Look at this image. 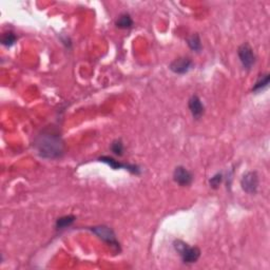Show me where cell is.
<instances>
[{
	"label": "cell",
	"instance_id": "cell-1",
	"mask_svg": "<svg viewBox=\"0 0 270 270\" xmlns=\"http://www.w3.org/2000/svg\"><path fill=\"white\" fill-rule=\"evenodd\" d=\"M34 146L38 154L44 158L61 157L65 151V145L58 133L52 130L43 131L35 139Z\"/></svg>",
	"mask_w": 270,
	"mask_h": 270
},
{
	"label": "cell",
	"instance_id": "cell-2",
	"mask_svg": "<svg viewBox=\"0 0 270 270\" xmlns=\"http://www.w3.org/2000/svg\"><path fill=\"white\" fill-rule=\"evenodd\" d=\"M175 251L181 255L182 261L185 264H193L201 256V250L197 247L189 246L187 243L181 240H175L173 243Z\"/></svg>",
	"mask_w": 270,
	"mask_h": 270
},
{
	"label": "cell",
	"instance_id": "cell-3",
	"mask_svg": "<svg viewBox=\"0 0 270 270\" xmlns=\"http://www.w3.org/2000/svg\"><path fill=\"white\" fill-rule=\"evenodd\" d=\"M90 230H91L95 235H97L101 241H104L108 245L112 246L116 251H120V246L116 239V235H115L114 231L110 227L105 226V225H100V226L91 227Z\"/></svg>",
	"mask_w": 270,
	"mask_h": 270
},
{
	"label": "cell",
	"instance_id": "cell-4",
	"mask_svg": "<svg viewBox=\"0 0 270 270\" xmlns=\"http://www.w3.org/2000/svg\"><path fill=\"white\" fill-rule=\"evenodd\" d=\"M242 189L248 194H255L259 188V175L255 171H248L241 179Z\"/></svg>",
	"mask_w": 270,
	"mask_h": 270
},
{
	"label": "cell",
	"instance_id": "cell-5",
	"mask_svg": "<svg viewBox=\"0 0 270 270\" xmlns=\"http://www.w3.org/2000/svg\"><path fill=\"white\" fill-rule=\"evenodd\" d=\"M237 55H239L240 61L244 69L250 70L255 63V54L252 48L249 43H243L237 50Z\"/></svg>",
	"mask_w": 270,
	"mask_h": 270
},
{
	"label": "cell",
	"instance_id": "cell-6",
	"mask_svg": "<svg viewBox=\"0 0 270 270\" xmlns=\"http://www.w3.org/2000/svg\"><path fill=\"white\" fill-rule=\"evenodd\" d=\"M98 160H99V162H101V163L107 164L108 166H110L111 168L114 169V170L125 169V170H128L129 172H131L132 174H135V175H138L139 173H140V169H139V167H138V166L119 163L118 160H115V159L112 158V157H109V156H101V157L98 158Z\"/></svg>",
	"mask_w": 270,
	"mask_h": 270
},
{
	"label": "cell",
	"instance_id": "cell-7",
	"mask_svg": "<svg viewBox=\"0 0 270 270\" xmlns=\"http://www.w3.org/2000/svg\"><path fill=\"white\" fill-rule=\"evenodd\" d=\"M173 179L179 186L186 187V186H189L192 181H193V176H192L191 172L186 169L185 167L178 166L174 169V172H173Z\"/></svg>",
	"mask_w": 270,
	"mask_h": 270
},
{
	"label": "cell",
	"instance_id": "cell-8",
	"mask_svg": "<svg viewBox=\"0 0 270 270\" xmlns=\"http://www.w3.org/2000/svg\"><path fill=\"white\" fill-rule=\"evenodd\" d=\"M192 66H193V63H192V61L189 58L179 57V58L174 59L170 63L169 68L172 72L175 74H186L192 69Z\"/></svg>",
	"mask_w": 270,
	"mask_h": 270
},
{
	"label": "cell",
	"instance_id": "cell-9",
	"mask_svg": "<svg viewBox=\"0 0 270 270\" xmlns=\"http://www.w3.org/2000/svg\"><path fill=\"white\" fill-rule=\"evenodd\" d=\"M188 107L189 110L195 119H200L205 112V107L203 105V102L201 98L198 97L197 95L191 96L189 101H188Z\"/></svg>",
	"mask_w": 270,
	"mask_h": 270
},
{
	"label": "cell",
	"instance_id": "cell-10",
	"mask_svg": "<svg viewBox=\"0 0 270 270\" xmlns=\"http://www.w3.org/2000/svg\"><path fill=\"white\" fill-rule=\"evenodd\" d=\"M115 24H116V27L119 29H130L133 25V20L129 14L124 13V14L119 15Z\"/></svg>",
	"mask_w": 270,
	"mask_h": 270
},
{
	"label": "cell",
	"instance_id": "cell-11",
	"mask_svg": "<svg viewBox=\"0 0 270 270\" xmlns=\"http://www.w3.org/2000/svg\"><path fill=\"white\" fill-rule=\"evenodd\" d=\"M74 221H75V216L74 215L62 216V217H59L58 220L56 221L55 227H56L57 230H63V229L70 227L71 225H72L74 223Z\"/></svg>",
	"mask_w": 270,
	"mask_h": 270
},
{
	"label": "cell",
	"instance_id": "cell-12",
	"mask_svg": "<svg viewBox=\"0 0 270 270\" xmlns=\"http://www.w3.org/2000/svg\"><path fill=\"white\" fill-rule=\"evenodd\" d=\"M269 74H264V75H261L260 78L258 79V81H256L254 83V86L252 88V91L253 92H261L264 90L265 88L268 87L269 85Z\"/></svg>",
	"mask_w": 270,
	"mask_h": 270
},
{
	"label": "cell",
	"instance_id": "cell-13",
	"mask_svg": "<svg viewBox=\"0 0 270 270\" xmlns=\"http://www.w3.org/2000/svg\"><path fill=\"white\" fill-rule=\"evenodd\" d=\"M187 43L191 50L195 51V52H198V51H201L202 49V43H201V39L200 36L197 34H193L191 37H189L187 39Z\"/></svg>",
	"mask_w": 270,
	"mask_h": 270
},
{
	"label": "cell",
	"instance_id": "cell-14",
	"mask_svg": "<svg viewBox=\"0 0 270 270\" xmlns=\"http://www.w3.org/2000/svg\"><path fill=\"white\" fill-rule=\"evenodd\" d=\"M16 40H17V37L14 33H13V32H6V33L2 35V38H1V42L5 47H12L13 44L16 42Z\"/></svg>",
	"mask_w": 270,
	"mask_h": 270
},
{
	"label": "cell",
	"instance_id": "cell-15",
	"mask_svg": "<svg viewBox=\"0 0 270 270\" xmlns=\"http://www.w3.org/2000/svg\"><path fill=\"white\" fill-rule=\"evenodd\" d=\"M111 150L112 152L115 154V155L117 156H121L124 154V144L123 141H121V139H115L113 143L111 144Z\"/></svg>",
	"mask_w": 270,
	"mask_h": 270
},
{
	"label": "cell",
	"instance_id": "cell-16",
	"mask_svg": "<svg viewBox=\"0 0 270 270\" xmlns=\"http://www.w3.org/2000/svg\"><path fill=\"white\" fill-rule=\"evenodd\" d=\"M222 181H223V174H222V173H216L215 175H213V176H212L210 178V182H209L210 183V187L213 188V189L218 188V186L221 185Z\"/></svg>",
	"mask_w": 270,
	"mask_h": 270
}]
</instances>
